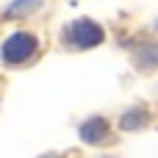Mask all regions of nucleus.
<instances>
[{
	"instance_id": "1",
	"label": "nucleus",
	"mask_w": 158,
	"mask_h": 158,
	"mask_svg": "<svg viewBox=\"0 0 158 158\" xmlns=\"http://www.w3.org/2000/svg\"><path fill=\"white\" fill-rule=\"evenodd\" d=\"M36 50H39L36 36H31V33H11L3 42V47H0V58L6 64H28L36 56Z\"/></svg>"
},
{
	"instance_id": "2",
	"label": "nucleus",
	"mask_w": 158,
	"mask_h": 158,
	"mask_svg": "<svg viewBox=\"0 0 158 158\" xmlns=\"http://www.w3.org/2000/svg\"><path fill=\"white\" fill-rule=\"evenodd\" d=\"M67 39H72L75 47H94V44H100V39H103V28L94 25L92 19H78V22L69 25Z\"/></svg>"
},
{
	"instance_id": "3",
	"label": "nucleus",
	"mask_w": 158,
	"mask_h": 158,
	"mask_svg": "<svg viewBox=\"0 0 158 158\" xmlns=\"http://www.w3.org/2000/svg\"><path fill=\"white\" fill-rule=\"evenodd\" d=\"M106 128H108V125H106L103 119H89V122L81 128V136H83V142H92V144H94V142H100V139L106 136Z\"/></svg>"
},
{
	"instance_id": "4",
	"label": "nucleus",
	"mask_w": 158,
	"mask_h": 158,
	"mask_svg": "<svg viewBox=\"0 0 158 158\" xmlns=\"http://www.w3.org/2000/svg\"><path fill=\"white\" fill-rule=\"evenodd\" d=\"M144 122H147V114H144V111H133V114H125V117H122V128H125V131H128V128H131V131H139Z\"/></svg>"
},
{
	"instance_id": "5",
	"label": "nucleus",
	"mask_w": 158,
	"mask_h": 158,
	"mask_svg": "<svg viewBox=\"0 0 158 158\" xmlns=\"http://www.w3.org/2000/svg\"><path fill=\"white\" fill-rule=\"evenodd\" d=\"M33 3H39V0H14V3L8 6L6 14H8V17H11V14H19V11H25L28 6H33Z\"/></svg>"
},
{
	"instance_id": "6",
	"label": "nucleus",
	"mask_w": 158,
	"mask_h": 158,
	"mask_svg": "<svg viewBox=\"0 0 158 158\" xmlns=\"http://www.w3.org/2000/svg\"><path fill=\"white\" fill-rule=\"evenodd\" d=\"M47 158H58V156H47Z\"/></svg>"
}]
</instances>
